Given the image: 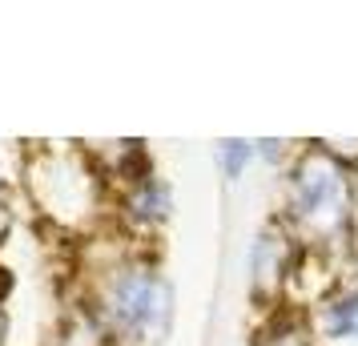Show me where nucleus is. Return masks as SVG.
<instances>
[{
  "label": "nucleus",
  "instance_id": "obj_8",
  "mask_svg": "<svg viewBox=\"0 0 358 346\" xmlns=\"http://www.w3.org/2000/svg\"><path fill=\"white\" fill-rule=\"evenodd\" d=\"M314 145L334 157L346 173H358V137H314Z\"/></svg>",
  "mask_w": 358,
  "mask_h": 346
},
{
  "label": "nucleus",
  "instance_id": "obj_4",
  "mask_svg": "<svg viewBox=\"0 0 358 346\" xmlns=\"http://www.w3.org/2000/svg\"><path fill=\"white\" fill-rule=\"evenodd\" d=\"M169 217H173V185L165 182L157 169L145 173L141 182L121 189V222L129 230L153 233V230H162Z\"/></svg>",
  "mask_w": 358,
  "mask_h": 346
},
{
  "label": "nucleus",
  "instance_id": "obj_1",
  "mask_svg": "<svg viewBox=\"0 0 358 346\" xmlns=\"http://www.w3.org/2000/svg\"><path fill=\"white\" fill-rule=\"evenodd\" d=\"M286 217L282 226L302 242V250H334L355 238L358 194L355 173H346L322 149L302 145L286 165Z\"/></svg>",
  "mask_w": 358,
  "mask_h": 346
},
{
  "label": "nucleus",
  "instance_id": "obj_5",
  "mask_svg": "<svg viewBox=\"0 0 358 346\" xmlns=\"http://www.w3.org/2000/svg\"><path fill=\"white\" fill-rule=\"evenodd\" d=\"M314 334L330 346H358V282L338 286L314 306Z\"/></svg>",
  "mask_w": 358,
  "mask_h": 346
},
{
  "label": "nucleus",
  "instance_id": "obj_9",
  "mask_svg": "<svg viewBox=\"0 0 358 346\" xmlns=\"http://www.w3.org/2000/svg\"><path fill=\"white\" fill-rule=\"evenodd\" d=\"M13 230H17V210H13V201H8L4 194H0V250L8 246Z\"/></svg>",
  "mask_w": 358,
  "mask_h": 346
},
{
  "label": "nucleus",
  "instance_id": "obj_11",
  "mask_svg": "<svg viewBox=\"0 0 358 346\" xmlns=\"http://www.w3.org/2000/svg\"><path fill=\"white\" fill-rule=\"evenodd\" d=\"M8 310H4V302H0V346H8Z\"/></svg>",
  "mask_w": 358,
  "mask_h": 346
},
{
  "label": "nucleus",
  "instance_id": "obj_10",
  "mask_svg": "<svg viewBox=\"0 0 358 346\" xmlns=\"http://www.w3.org/2000/svg\"><path fill=\"white\" fill-rule=\"evenodd\" d=\"M258 145V157H266V161H282L286 157V141H254Z\"/></svg>",
  "mask_w": 358,
  "mask_h": 346
},
{
  "label": "nucleus",
  "instance_id": "obj_7",
  "mask_svg": "<svg viewBox=\"0 0 358 346\" xmlns=\"http://www.w3.org/2000/svg\"><path fill=\"white\" fill-rule=\"evenodd\" d=\"M213 161H217V173L226 182H242L245 169L258 161V145L245 141V137H226V141L213 145Z\"/></svg>",
  "mask_w": 358,
  "mask_h": 346
},
{
  "label": "nucleus",
  "instance_id": "obj_6",
  "mask_svg": "<svg viewBox=\"0 0 358 346\" xmlns=\"http://www.w3.org/2000/svg\"><path fill=\"white\" fill-rule=\"evenodd\" d=\"M314 314L282 302L274 310H266L262 326L250 334V346H314Z\"/></svg>",
  "mask_w": 358,
  "mask_h": 346
},
{
  "label": "nucleus",
  "instance_id": "obj_3",
  "mask_svg": "<svg viewBox=\"0 0 358 346\" xmlns=\"http://www.w3.org/2000/svg\"><path fill=\"white\" fill-rule=\"evenodd\" d=\"M306 258L302 242L282 222H270L250 242V298L262 310H274L286 302V286L298 274V262Z\"/></svg>",
  "mask_w": 358,
  "mask_h": 346
},
{
  "label": "nucleus",
  "instance_id": "obj_2",
  "mask_svg": "<svg viewBox=\"0 0 358 346\" xmlns=\"http://www.w3.org/2000/svg\"><path fill=\"white\" fill-rule=\"evenodd\" d=\"M93 314L105 322L113 343L162 346L178 318V294L157 262L121 258L101 274L93 290Z\"/></svg>",
  "mask_w": 358,
  "mask_h": 346
}]
</instances>
